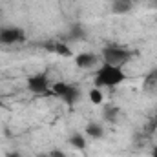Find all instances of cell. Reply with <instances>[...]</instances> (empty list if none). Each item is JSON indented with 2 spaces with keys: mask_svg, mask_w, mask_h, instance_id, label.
Returning <instances> with one entry per match:
<instances>
[{
  "mask_svg": "<svg viewBox=\"0 0 157 157\" xmlns=\"http://www.w3.org/2000/svg\"><path fill=\"white\" fill-rule=\"evenodd\" d=\"M126 80V73L122 71L121 66L113 64H102L95 71V84L97 86H106V88H115L121 82Z\"/></svg>",
  "mask_w": 157,
  "mask_h": 157,
  "instance_id": "6da1fadb",
  "label": "cell"
},
{
  "mask_svg": "<svg viewBox=\"0 0 157 157\" xmlns=\"http://www.w3.org/2000/svg\"><path fill=\"white\" fill-rule=\"evenodd\" d=\"M132 51L130 49H122V48H104L102 49V60L104 64H113V66H121L126 64L132 59Z\"/></svg>",
  "mask_w": 157,
  "mask_h": 157,
  "instance_id": "7a4b0ae2",
  "label": "cell"
},
{
  "mask_svg": "<svg viewBox=\"0 0 157 157\" xmlns=\"http://www.w3.org/2000/svg\"><path fill=\"white\" fill-rule=\"evenodd\" d=\"M28 90L31 93H48L49 91V82L46 73H37L28 78Z\"/></svg>",
  "mask_w": 157,
  "mask_h": 157,
  "instance_id": "3957f363",
  "label": "cell"
},
{
  "mask_svg": "<svg viewBox=\"0 0 157 157\" xmlns=\"http://www.w3.org/2000/svg\"><path fill=\"white\" fill-rule=\"evenodd\" d=\"M26 39L24 31L18 29V28H2L0 29V44H17V42H22Z\"/></svg>",
  "mask_w": 157,
  "mask_h": 157,
  "instance_id": "277c9868",
  "label": "cell"
},
{
  "mask_svg": "<svg viewBox=\"0 0 157 157\" xmlns=\"http://www.w3.org/2000/svg\"><path fill=\"white\" fill-rule=\"evenodd\" d=\"M75 64L80 70L93 68L97 64V55H93V53H78L77 57H75Z\"/></svg>",
  "mask_w": 157,
  "mask_h": 157,
  "instance_id": "5b68a950",
  "label": "cell"
},
{
  "mask_svg": "<svg viewBox=\"0 0 157 157\" xmlns=\"http://www.w3.org/2000/svg\"><path fill=\"white\" fill-rule=\"evenodd\" d=\"M132 7H133L132 0H113V4H112V11L117 15H124V13L132 11Z\"/></svg>",
  "mask_w": 157,
  "mask_h": 157,
  "instance_id": "8992f818",
  "label": "cell"
},
{
  "mask_svg": "<svg viewBox=\"0 0 157 157\" xmlns=\"http://www.w3.org/2000/svg\"><path fill=\"white\" fill-rule=\"evenodd\" d=\"M86 135L88 137H93V139H102L104 137V128L99 122H90L86 126Z\"/></svg>",
  "mask_w": 157,
  "mask_h": 157,
  "instance_id": "52a82bcc",
  "label": "cell"
},
{
  "mask_svg": "<svg viewBox=\"0 0 157 157\" xmlns=\"http://www.w3.org/2000/svg\"><path fill=\"white\" fill-rule=\"evenodd\" d=\"M102 117H104V121H108V122H115L119 117V108L115 104H106L104 110H102Z\"/></svg>",
  "mask_w": 157,
  "mask_h": 157,
  "instance_id": "ba28073f",
  "label": "cell"
},
{
  "mask_svg": "<svg viewBox=\"0 0 157 157\" xmlns=\"http://www.w3.org/2000/svg\"><path fill=\"white\" fill-rule=\"evenodd\" d=\"M78 97H80V90H78L77 86H71V88L68 90V93L62 97V101H64L68 106H73V104L78 101Z\"/></svg>",
  "mask_w": 157,
  "mask_h": 157,
  "instance_id": "9c48e42d",
  "label": "cell"
},
{
  "mask_svg": "<svg viewBox=\"0 0 157 157\" xmlns=\"http://www.w3.org/2000/svg\"><path fill=\"white\" fill-rule=\"evenodd\" d=\"M71 88V84H68V82H55L53 86H51V93L55 95V97H64L66 93H68V90Z\"/></svg>",
  "mask_w": 157,
  "mask_h": 157,
  "instance_id": "30bf717a",
  "label": "cell"
},
{
  "mask_svg": "<svg viewBox=\"0 0 157 157\" xmlns=\"http://www.w3.org/2000/svg\"><path fill=\"white\" fill-rule=\"evenodd\" d=\"M70 144L77 150H84L86 148V137H82L80 133H75V135L70 137Z\"/></svg>",
  "mask_w": 157,
  "mask_h": 157,
  "instance_id": "8fae6325",
  "label": "cell"
},
{
  "mask_svg": "<svg viewBox=\"0 0 157 157\" xmlns=\"http://www.w3.org/2000/svg\"><path fill=\"white\" fill-rule=\"evenodd\" d=\"M51 51H55V53H59V55H64V57H71V49H70L66 44H62V42L53 44V46H51Z\"/></svg>",
  "mask_w": 157,
  "mask_h": 157,
  "instance_id": "7c38bea8",
  "label": "cell"
},
{
  "mask_svg": "<svg viewBox=\"0 0 157 157\" xmlns=\"http://www.w3.org/2000/svg\"><path fill=\"white\" fill-rule=\"evenodd\" d=\"M144 86H146V88H148V86H157V68H154V70L148 71V75L144 77Z\"/></svg>",
  "mask_w": 157,
  "mask_h": 157,
  "instance_id": "4fadbf2b",
  "label": "cell"
},
{
  "mask_svg": "<svg viewBox=\"0 0 157 157\" xmlns=\"http://www.w3.org/2000/svg\"><path fill=\"white\" fill-rule=\"evenodd\" d=\"M90 101H91L93 104H101V102H102V93H101L99 88H91V90H90Z\"/></svg>",
  "mask_w": 157,
  "mask_h": 157,
  "instance_id": "5bb4252c",
  "label": "cell"
},
{
  "mask_svg": "<svg viewBox=\"0 0 157 157\" xmlns=\"http://www.w3.org/2000/svg\"><path fill=\"white\" fill-rule=\"evenodd\" d=\"M82 37H84V29H82V26H73V29H71V31H70V39H82Z\"/></svg>",
  "mask_w": 157,
  "mask_h": 157,
  "instance_id": "9a60e30c",
  "label": "cell"
},
{
  "mask_svg": "<svg viewBox=\"0 0 157 157\" xmlns=\"http://www.w3.org/2000/svg\"><path fill=\"white\" fill-rule=\"evenodd\" d=\"M49 155H51V157H66L64 154H62V152H60V150H53Z\"/></svg>",
  "mask_w": 157,
  "mask_h": 157,
  "instance_id": "2e32d148",
  "label": "cell"
},
{
  "mask_svg": "<svg viewBox=\"0 0 157 157\" xmlns=\"http://www.w3.org/2000/svg\"><path fill=\"white\" fill-rule=\"evenodd\" d=\"M6 157H20V152H9Z\"/></svg>",
  "mask_w": 157,
  "mask_h": 157,
  "instance_id": "e0dca14e",
  "label": "cell"
},
{
  "mask_svg": "<svg viewBox=\"0 0 157 157\" xmlns=\"http://www.w3.org/2000/svg\"><path fill=\"white\" fill-rule=\"evenodd\" d=\"M152 157H157V146L154 148V152H152Z\"/></svg>",
  "mask_w": 157,
  "mask_h": 157,
  "instance_id": "ac0fdd59",
  "label": "cell"
},
{
  "mask_svg": "<svg viewBox=\"0 0 157 157\" xmlns=\"http://www.w3.org/2000/svg\"><path fill=\"white\" fill-rule=\"evenodd\" d=\"M2 106H4V102H2V99H0V108H2Z\"/></svg>",
  "mask_w": 157,
  "mask_h": 157,
  "instance_id": "d6986e66",
  "label": "cell"
},
{
  "mask_svg": "<svg viewBox=\"0 0 157 157\" xmlns=\"http://www.w3.org/2000/svg\"><path fill=\"white\" fill-rule=\"evenodd\" d=\"M39 157H51V155H39Z\"/></svg>",
  "mask_w": 157,
  "mask_h": 157,
  "instance_id": "ffe728a7",
  "label": "cell"
},
{
  "mask_svg": "<svg viewBox=\"0 0 157 157\" xmlns=\"http://www.w3.org/2000/svg\"><path fill=\"white\" fill-rule=\"evenodd\" d=\"M132 2H133V0H132Z\"/></svg>",
  "mask_w": 157,
  "mask_h": 157,
  "instance_id": "44dd1931",
  "label": "cell"
}]
</instances>
